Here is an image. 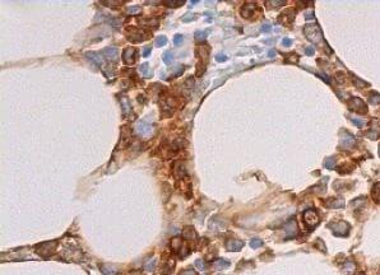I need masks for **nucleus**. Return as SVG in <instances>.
<instances>
[{
    "label": "nucleus",
    "instance_id": "f257e3e1",
    "mask_svg": "<svg viewBox=\"0 0 380 275\" xmlns=\"http://www.w3.org/2000/svg\"><path fill=\"white\" fill-rule=\"evenodd\" d=\"M305 36L310 40L315 45H319V43H323L324 45V40H323V34H322V31H320L319 26L316 23H311V24H307L305 27Z\"/></svg>",
    "mask_w": 380,
    "mask_h": 275
},
{
    "label": "nucleus",
    "instance_id": "f03ea898",
    "mask_svg": "<svg viewBox=\"0 0 380 275\" xmlns=\"http://www.w3.org/2000/svg\"><path fill=\"white\" fill-rule=\"evenodd\" d=\"M302 219H304V223H305L310 229H314L315 227L319 224V222H320L319 215H318V213H316L314 209L306 210V211L304 213V215H302Z\"/></svg>",
    "mask_w": 380,
    "mask_h": 275
},
{
    "label": "nucleus",
    "instance_id": "7ed1b4c3",
    "mask_svg": "<svg viewBox=\"0 0 380 275\" xmlns=\"http://www.w3.org/2000/svg\"><path fill=\"white\" fill-rule=\"evenodd\" d=\"M329 228L332 229L336 236H347L350 233V225L348 223L346 222H334V223H330L329 224Z\"/></svg>",
    "mask_w": 380,
    "mask_h": 275
},
{
    "label": "nucleus",
    "instance_id": "20e7f679",
    "mask_svg": "<svg viewBox=\"0 0 380 275\" xmlns=\"http://www.w3.org/2000/svg\"><path fill=\"white\" fill-rule=\"evenodd\" d=\"M348 107H350L351 111H355V112L361 113V115H364V113L367 112V106H366V103H365L361 98H359V97H352V98L350 100Z\"/></svg>",
    "mask_w": 380,
    "mask_h": 275
},
{
    "label": "nucleus",
    "instance_id": "39448f33",
    "mask_svg": "<svg viewBox=\"0 0 380 275\" xmlns=\"http://www.w3.org/2000/svg\"><path fill=\"white\" fill-rule=\"evenodd\" d=\"M128 34H126V38L133 42V43H140L146 40V34L143 33V31H139L134 27H128Z\"/></svg>",
    "mask_w": 380,
    "mask_h": 275
},
{
    "label": "nucleus",
    "instance_id": "423d86ee",
    "mask_svg": "<svg viewBox=\"0 0 380 275\" xmlns=\"http://www.w3.org/2000/svg\"><path fill=\"white\" fill-rule=\"evenodd\" d=\"M138 57V50L134 49L133 46H129V47H125L124 51H123V60L125 64L128 65H132L135 63Z\"/></svg>",
    "mask_w": 380,
    "mask_h": 275
},
{
    "label": "nucleus",
    "instance_id": "0eeeda50",
    "mask_svg": "<svg viewBox=\"0 0 380 275\" xmlns=\"http://www.w3.org/2000/svg\"><path fill=\"white\" fill-rule=\"evenodd\" d=\"M209 46L207 45H199L197 46L195 49V56L199 59V64H204L207 65V61H208V57H209Z\"/></svg>",
    "mask_w": 380,
    "mask_h": 275
},
{
    "label": "nucleus",
    "instance_id": "6e6552de",
    "mask_svg": "<svg viewBox=\"0 0 380 275\" xmlns=\"http://www.w3.org/2000/svg\"><path fill=\"white\" fill-rule=\"evenodd\" d=\"M259 10V7L255 4V3H245L240 11H241V16L244 18H247V19H251L253 18V14H255L256 11Z\"/></svg>",
    "mask_w": 380,
    "mask_h": 275
},
{
    "label": "nucleus",
    "instance_id": "1a4fd4ad",
    "mask_svg": "<svg viewBox=\"0 0 380 275\" xmlns=\"http://www.w3.org/2000/svg\"><path fill=\"white\" fill-rule=\"evenodd\" d=\"M135 131L142 136H151L153 133V127L151 124L147 122H138L135 125Z\"/></svg>",
    "mask_w": 380,
    "mask_h": 275
},
{
    "label": "nucleus",
    "instance_id": "9d476101",
    "mask_svg": "<svg viewBox=\"0 0 380 275\" xmlns=\"http://www.w3.org/2000/svg\"><path fill=\"white\" fill-rule=\"evenodd\" d=\"M355 144V138L353 135L348 134V133H344V134H341V141H339V145L341 148L343 149H350L352 148Z\"/></svg>",
    "mask_w": 380,
    "mask_h": 275
},
{
    "label": "nucleus",
    "instance_id": "9b49d317",
    "mask_svg": "<svg viewBox=\"0 0 380 275\" xmlns=\"http://www.w3.org/2000/svg\"><path fill=\"white\" fill-rule=\"evenodd\" d=\"M55 246H56V242H46L43 245H38L36 251H37V254H40L42 256H47L55 250Z\"/></svg>",
    "mask_w": 380,
    "mask_h": 275
},
{
    "label": "nucleus",
    "instance_id": "f8f14e48",
    "mask_svg": "<svg viewBox=\"0 0 380 275\" xmlns=\"http://www.w3.org/2000/svg\"><path fill=\"white\" fill-rule=\"evenodd\" d=\"M174 172H175V178H176V180H183V178H185L186 175H188L186 166H185L183 162H177V163L175 164Z\"/></svg>",
    "mask_w": 380,
    "mask_h": 275
},
{
    "label": "nucleus",
    "instance_id": "ddd939ff",
    "mask_svg": "<svg viewBox=\"0 0 380 275\" xmlns=\"http://www.w3.org/2000/svg\"><path fill=\"white\" fill-rule=\"evenodd\" d=\"M174 270V261H166L162 262L161 266H158L157 269V275H170Z\"/></svg>",
    "mask_w": 380,
    "mask_h": 275
},
{
    "label": "nucleus",
    "instance_id": "4468645a",
    "mask_svg": "<svg viewBox=\"0 0 380 275\" xmlns=\"http://www.w3.org/2000/svg\"><path fill=\"white\" fill-rule=\"evenodd\" d=\"M242 246H244V242L240 241V240H235V238L228 240L226 242V248L228 251H232V252H235V251H240L242 248Z\"/></svg>",
    "mask_w": 380,
    "mask_h": 275
},
{
    "label": "nucleus",
    "instance_id": "2eb2a0df",
    "mask_svg": "<svg viewBox=\"0 0 380 275\" xmlns=\"http://www.w3.org/2000/svg\"><path fill=\"white\" fill-rule=\"evenodd\" d=\"M183 236H184L185 240L192 241V240H195V238L198 237V233H197V231L193 225H186L183 231Z\"/></svg>",
    "mask_w": 380,
    "mask_h": 275
},
{
    "label": "nucleus",
    "instance_id": "dca6fc26",
    "mask_svg": "<svg viewBox=\"0 0 380 275\" xmlns=\"http://www.w3.org/2000/svg\"><path fill=\"white\" fill-rule=\"evenodd\" d=\"M103 56L106 59H109V60H111V61H115L119 56V51H117L116 47H106V49L103 50Z\"/></svg>",
    "mask_w": 380,
    "mask_h": 275
},
{
    "label": "nucleus",
    "instance_id": "f3484780",
    "mask_svg": "<svg viewBox=\"0 0 380 275\" xmlns=\"http://www.w3.org/2000/svg\"><path fill=\"white\" fill-rule=\"evenodd\" d=\"M284 231H286V233L290 237L296 236V233H297V224H296L295 219H291L288 223H286V225H284Z\"/></svg>",
    "mask_w": 380,
    "mask_h": 275
},
{
    "label": "nucleus",
    "instance_id": "a211bd4d",
    "mask_svg": "<svg viewBox=\"0 0 380 275\" xmlns=\"http://www.w3.org/2000/svg\"><path fill=\"white\" fill-rule=\"evenodd\" d=\"M327 206L328 208H343L344 206V201L343 199H339V197H330L327 200Z\"/></svg>",
    "mask_w": 380,
    "mask_h": 275
},
{
    "label": "nucleus",
    "instance_id": "6ab92c4d",
    "mask_svg": "<svg viewBox=\"0 0 380 275\" xmlns=\"http://www.w3.org/2000/svg\"><path fill=\"white\" fill-rule=\"evenodd\" d=\"M86 57L88 59V60H91L92 63L97 64V65H101V64L103 63V59H102V56H101L100 54H97V52L88 51V52H86Z\"/></svg>",
    "mask_w": 380,
    "mask_h": 275
},
{
    "label": "nucleus",
    "instance_id": "aec40b11",
    "mask_svg": "<svg viewBox=\"0 0 380 275\" xmlns=\"http://www.w3.org/2000/svg\"><path fill=\"white\" fill-rule=\"evenodd\" d=\"M100 270L103 275H116L117 274V269L112 265H101Z\"/></svg>",
    "mask_w": 380,
    "mask_h": 275
},
{
    "label": "nucleus",
    "instance_id": "412c9836",
    "mask_svg": "<svg viewBox=\"0 0 380 275\" xmlns=\"http://www.w3.org/2000/svg\"><path fill=\"white\" fill-rule=\"evenodd\" d=\"M371 197L375 202L380 204V182H376L371 190Z\"/></svg>",
    "mask_w": 380,
    "mask_h": 275
},
{
    "label": "nucleus",
    "instance_id": "4be33fe9",
    "mask_svg": "<svg viewBox=\"0 0 380 275\" xmlns=\"http://www.w3.org/2000/svg\"><path fill=\"white\" fill-rule=\"evenodd\" d=\"M120 102H121V107H123V112H124V115H130L133 112V110H132V106H130V103H129V100L126 98V97H123L121 100H120Z\"/></svg>",
    "mask_w": 380,
    "mask_h": 275
},
{
    "label": "nucleus",
    "instance_id": "5701e85b",
    "mask_svg": "<svg viewBox=\"0 0 380 275\" xmlns=\"http://www.w3.org/2000/svg\"><path fill=\"white\" fill-rule=\"evenodd\" d=\"M171 247H172V250L175 251V252L179 254L180 251H181V248L184 247V245H183V242H181V238H179V237L174 238V240L171 241Z\"/></svg>",
    "mask_w": 380,
    "mask_h": 275
},
{
    "label": "nucleus",
    "instance_id": "b1692460",
    "mask_svg": "<svg viewBox=\"0 0 380 275\" xmlns=\"http://www.w3.org/2000/svg\"><path fill=\"white\" fill-rule=\"evenodd\" d=\"M228 266H230V261L224 260V259H217L215 261V268L217 270H223V269H226Z\"/></svg>",
    "mask_w": 380,
    "mask_h": 275
},
{
    "label": "nucleus",
    "instance_id": "393cba45",
    "mask_svg": "<svg viewBox=\"0 0 380 275\" xmlns=\"http://www.w3.org/2000/svg\"><path fill=\"white\" fill-rule=\"evenodd\" d=\"M367 136H369L371 140H376V139L380 136V130H379L376 126H373V129L369 131V134H367Z\"/></svg>",
    "mask_w": 380,
    "mask_h": 275
},
{
    "label": "nucleus",
    "instance_id": "a878e982",
    "mask_svg": "<svg viewBox=\"0 0 380 275\" xmlns=\"http://www.w3.org/2000/svg\"><path fill=\"white\" fill-rule=\"evenodd\" d=\"M209 34V31H197L195 32V40L197 41H204Z\"/></svg>",
    "mask_w": 380,
    "mask_h": 275
},
{
    "label": "nucleus",
    "instance_id": "bb28decb",
    "mask_svg": "<svg viewBox=\"0 0 380 275\" xmlns=\"http://www.w3.org/2000/svg\"><path fill=\"white\" fill-rule=\"evenodd\" d=\"M334 164H336V158L334 157H329L324 161V167L328 170H333L334 168Z\"/></svg>",
    "mask_w": 380,
    "mask_h": 275
},
{
    "label": "nucleus",
    "instance_id": "cd10ccee",
    "mask_svg": "<svg viewBox=\"0 0 380 275\" xmlns=\"http://www.w3.org/2000/svg\"><path fill=\"white\" fill-rule=\"evenodd\" d=\"M142 24L146 26V27H152V28H154V27L158 26V22H157L156 19H147V20H143V22H142Z\"/></svg>",
    "mask_w": 380,
    "mask_h": 275
},
{
    "label": "nucleus",
    "instance_id": "c85d7f7f",
    "mask_svg": "<svg viewBox=\"0 0 380 275\" xmlns=\"http://www.w3.org/2000/svg\"><path fill=\"white\" fill-rule=\"evenodd\" d=\"M156 265H157V259H156V257H153V259H152L149 262H147L144 268H146V270H147V271H152L154 268H156Z\"/></svg>",
    "mask_w": 380,
    "mask_h": 275
},
{
    "label": "nucleus",
    "instance_id": "c756f323",
    "mask_svg": "<svg viewBox=\"0 0 380 275\" xmlns=\"http://www.w3.org/2000/svg\"><path fill=\"white\" fill-rule=\"evenodd\" d=\"M369 103H371V104H379V103H380V94L373 93L370 97H369Z\"/></svg>",
    "mask_w": 380,
    "mask_h": 275
},
{
    "label": "nucleus",
    "instance_id": "7c9ffc66",
    "mask_svg": "<svg viewBox=\"0 0 380 275\" xmlns=\"http://www.w3.org/2000/svg\"><path fill=\"white\" fill-rule=\"evenodd\" d=\"M352 171V168L347 164V163H344V164H342V167H338V172L341 173V175H346V173H350Z\"/></svg>",
    "mask_w": 380,
    "mask_h": 275
},
{
    "label": "nucleus",
    "instance_id": "2f4dec72",
    "mask_svg": "<svg viewBox=\"0 0 380 275\" xmlns=\"http://www.w3.org/2000/svg\"><path fill=\"white\" fill-rule=\"evenodd\" d=\"M166 43H167V38H166L165 36H158V37H156V46L157 47H162Z\"/></svg>",
    "mask_w": 380,
    "mask_h": 275
},
{
    "label": "nucleus",
    "instance_id": "473e14b6",
    "mask_svg": "<svg viewBox=\"0 0 380 275\" xmlns=\"http://www.w3.org/2000/svg\"><path fill=\"white\" fill-rule=\"evenodd\" d=\"M162 59H163V61H165L166 64H171V63H172V59H174V55H172V52L167 51V52H165V54L162 55Z\"/></svg>",
    "mask_w": 380,
    "mask_h": 275
},
{
    "label": "nucleus",
    "instance_id": "72a5a7b5",
    "mask_svg": "<svg viewBox=\"0 0 380 275\" xmlns=\"http://www.w3.org/2000/svg\"><path fill=\"white\" fill-rule=\"evenodd\" d=\"M185 4V2H166L165 5L167 8H179V7H183Z\"/></svg>",
    "mask_w": 380,
    "mask_h": 275
},
{
    "label": "nucleus",
    "instance_id": "f704fd0d",
    "mask_svg": "<svg viewBox=\"0 0 380 275\" xmlns=\"http://www.w3.org/2000/svg\"><path fill=\"white\" fill-rule=\"evenodd\" d=\"M142 11V8L139 5H135V7H128V13L130 14H139Z\"/></svg>",
    "mask_w": 380,
    "mask_h": 275
},
{
    "label": "nucleus",
    "instance_id": "c9c22d12",
    "mask_svg": "<svg viewBox=\"0 0 380 275\" xmlns=\"http://www.w3.org/2000/svg\"><path fill=\"white\" fill-rule=\"evenodd\" d=\"M286 4V2H276V0H273V2H268L267 3V7L268 8H276V7H282V5H284Z\"/></svg>",
    "mask_w": 380,
    "mask_h": 275
},
{
    "label": "nucleus",
    "instance_id": "e433bc0d",
    "mask_svg": "<svg viewBox=\"0 0 380 275\" xmlns=\"http://www.w3.org/2000/svg\"><path fill=\"white\" fill-rule=\"evenodd\" d=\"M250 246L253 248H258V247H262L263 246V241L259 240V238H254V240L250 241Z\"/></svg>",
    "mask_w": 380,
    "mask_h": 275
},
{
    "label": "nucleus",
    "instance_id": "4c0bfd02",
    "mask_svg": "<svg viewBox=\"0 0 380 275\" xmlns=\"http://www.w3.org/2000/svg\"><path fill=\"white\" fill-rule=\"evenodd\" d=\"M183 41H184V36L183 34H175V37H174V42H175V45L176 46H180L181 43H183Z\"/></svg>",
    "mask_w": 380,
    "mask_h": 275
},
{
    "label": "nucleus",
    "instance_id": "58836bf2",
    "mask_svg": "<svg viewBox=\"0 0 380 275\" xmlns=\"http://www.w3.org/2000/svg\"><path fill=\"white\" fill-rule=\"evenodd\" d=\"M351 121H352L356 126H359V127H362V126L366 124V121L362 120V118H355V117H353V118H351Z\"/></svg>",
    "mask_w": 380,
    "mask_h": 275
},
{
    "label": "nucleus",
    "instance_id": "ea45409f",
    "mask_svg": "<svg viewBox=\"0 0 380 275\" xmlns=\"http://www.w3.org/2000/svg\"><path fill=\"white\" fill-rule=\"evenodd\" d=\"M177 275H199V274L193 269H186V270H181Z\"/></svg>",
    "mask_w": 380,
    "mask_h": 275
},
{
    "label": "nucleus",
    "instance_id": "a19ab883",
    "mask_svg": "<svg viewBox=\"0 0 380 275\" xmlns=\"http://www.w3.org/2000/svg\"><path fill=\"white\" fill-rule=\"evenodd\" d=\"M195 266L199 269V270H204V261L201 260V259H198V260H195Z\"/></svg>",
    "mask_w": 380,
    "mask_h": 275
},
{
    "label": "nucleus",
    "instance_id": "79ce46f5",
    "mask_svg": "<svg viewBox=\"0 0 380 275\" xmlns=\"http://www.w3.org/2000/svg\"><path fill=\"white\" fill-rule=\"evenodd\" d=\"M148 68H149V65H148V63H144V64H142L140 66H139V70H140V73H143V74H146L147 71H148Z\"/></svg>",
    "mask_w": 380,
    "mask_h": 275
},
{
    "label": "nucleus",
    "instance_id": "37998d69",
    "mask_svg": "<svg viewBox=\"0 0 380 275\" xmlns=\"http://www.w3.org/2000/svg\"><path fill=\"white\" fill-rule=\"evenodd\" d=\"M270 29H272V24H269V23H265V24L262 26V32H269Z\"/></svg>",
    "mask_w": 380,
    "mask_h": 275
},
{
    "label": "nucleus",
    "instance_id": "c03bdc74",
    "mask_svg": "<svg viewBox=\"0 0 380 275\" xmlns=\"http://www.w3.org/2000/svg\"><path fill=\"white\" fill-rule=\"evenodd\" d=\"M216 60H217V61H224V60H227V56L223 55V54H218V55L216 56Z\"/></svg>",
    "mask_w": 380,
    "mask_h": 275
},
{
    "label": "nucleus",
    "instance_id": "a18cd8bd",
    "mask_svg": "<svg viewBox=\"0 0 380 275\" xmlns=\"http://www.w3.org/2000/svg\"><path fill=\"white\" fill-rule=\"evenodd\" d=\"M193 18H195V14H193V13H189L188 16L183 17V20H186V22H189V20H192Z\"/></svg>",
    "mask_w": 380,
    "mask_h": 275
},
{
    "label": "nucleus",
    "instance_id": "49530a36",
    "mask_svg": "<svg viewBox=\"0 0 380 275\" xmlns=\"http://www.w3.org/2000/svg\"><path fill=\"white\" fill-rule=\"evenodd\" d=\"M282 45H283V46H291V45H292V40H291V38H287V37L283 38Z\"/></svg>",
    "mask_w": 380,
    "mask_h": 275
},
{
    "label": "nucleus",
    "instance_id": "de8ad7c7",
    "mask_svg": "<svg viewBox=\"0 0 380 275\" xmlns=\"http://www.w3.org/2000/svg\"><path fill=\"white\" fill-rule=\"evenodd\" d=\"M111 24H112L114 27L119 28V27H120V24H121V22L119 20V19H112V20H111Z\"/></svg>",
    "mask_w": 380,
    "mask_h": 275
},
{
    "label": "nucleus",
    "instance_id": "09e8293b",
    "mask_svg": "<svg viewBox=\"0 0 380 275\" xmlns=\"http://www.w3.org/2000/svg\"><path fill=\"white\" fill-rule=\"evenodd\" d=\"M306 54L307 55H314V47L313 46H309V47H306Z\"/></svg>",
    "mask_w": 380,
    "mask_h": 275
},
{
    "label": "nucleus",
    "instance_id": "8fccbe9b",
    "mask_svg": "<svg viewBox=\"0 0 380 275\" xmlns=\"http://www.w3.org/2000/svg\"><path fill=\"white\" fill-rule=\"evenodd\" d=\"M151 50H152L151 47H147V49H144V50H143V56H144V57H148L149 54H151Z\"/></svg>",
    "mask_w": 380,
    "mask_h": 275
},
{
    "label": "nucleus",
    "instance_id": "3c124183",
    "mask_svg": "<svg viewBox=\"0 0 380 275\" xmlns=\"http://www.w3.org/2000/svg\"><path fill=\"white\" fill-rule=\"evenodd\" d=\"M268 56H269V57H274V56H276V51H274V50H270V51L268 52Z\"/></svg>",
    "mask_w": 380,
    "mask_h": 275
},
{
    "label": "nucleus",
    "instance_id": "603ef678",
    "mask_svg": "<svg viewBox=\"0 0 380 275\" xmlns=\"http://www.w3.org/2000/svg\"><path fill=\"white\" fill-rule=\"evenodd\" d=\"M379 154H380V145H379Z\"/></svg>",
    "mask_w": 380,
    "mask_h": 275
}]
</instances>
